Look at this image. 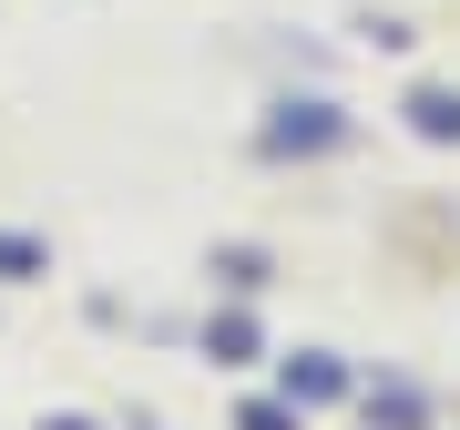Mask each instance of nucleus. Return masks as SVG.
I'll use <instances>...</instances> for the list:
<instances>
[{
	"label": "nucleus",
	"mask_w": 460,
	"mask_h": 430,
	"mask_svg": "<svg viewBox=\"0 0 460 430\" xmlns=\"http://www.w3.org/2000/svg\"><path fill=\"white\" fill-rule=\"evenodd\" d=\"M287 399H338V369H328V359H307V369H287Z\"/></svg>",
	"instance_id": "obj_1"
},
{
	"label": "nucleus",
	"mask_w": 460,
	"mask_h": 430,
	"mask_svg": "<svg viewBox=\"0 0 460 430\" xmlns=\"http://www.w3.org/2000/svg\"><path fill=\"white\" fill-rule=\"evenodd\" d=\"M420 133H460V103L450 93H420Z\"/></svg>",
	"instance_id": "obj_2"
},
{
	"label": "nucleus",
	"mask_w": 460,
	"mask_h": 430,
	"mask_svg": "<svg viewBox=\"0 0 460 430\" xmlns=\"http://www.w3.org/2000/svg\"><path fill=\"white\" fill-rule=\"evenodd\" d=\"M21 266H41V256L21 246V236H0V277H21Z\"/></svg>",
	"instance_id": "obj_3"
},
{
	"label": "nucleus",
	"mask_w": 460,
	"mask_h": 430,
	"mask_svg": "<svg viewBox=\"0 0 460 430\" xmlns=\"http://www.w3.org/2000/svg\"><path fill=\"white\" fill-rule=\"evenodd\" d=\"M246 430H296V420L287 410H246Z\"/></svg>",
	"instance_id": "obj_4"
},
{
	"label": "nucleus",
	"mask_w": 460,
	"mask_h": 430,
	"mask_svg": "<svg viewBox=\"0 0 460 430\" xmlns=\"http://www.w3.org/2000/svg\"><path fill=\"white\" fill-rule=\"evenodd\" d=\"M51 430H83V420H51Z\"/></svg>",
	"instance_id": "obj_5"
}]
</instances>
